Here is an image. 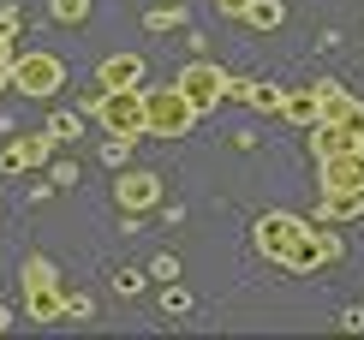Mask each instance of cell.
<instances>
[{
  "label": "cell",
  "mask_w": 364,
  "mask_h": 340,
  "mask_svg": "<svg viewBox=\"0 0 364 340\" xmlns=\"http://www.w3.org/2000/svg\"><path fill=\"white\" fill-rule=\"evenodd\" d=\"M48 12H54L60 24H78L84 12H90V0H48Z\"/></svg>",
  "instance_id": "cell-8"
},
{
  "label": "cell",
  "mask_w": 364,
  "mask_h": 340,
  "mask_svg": "<svg viewBox=\"0 0 364 340\" xmlns=\"http://www.w3.org/2000/svg\"><path fill=\"white\" fill-rule=\"evenodd\" d=\"M186 114H191V107L179 102V96H149V126H161V132H179V126H186Z\"/></svg>",
  "instance_id": "cell-5"
},
{
  "label": "cell",
  "mask_w": 364,
  "mask_h": 340,
  "mask_svg": "<svg viewBox=\"0 0 364 340\" xmlns=\"http://www.w3.org/2000/svg\"><path fill=\"white\" fill-rule=\"evenodd\" d=\"M48 149H54V132H30V137H12L6 144V156H0V167H36V161H48Z\"/></svg>",
  "instance_id": "cell-3"
},
{
  "label": "cell",
  "mask_w": 364,
  "mask_h": 340,
  "mask_svg": "<svg viewBox=\"0 0 364 340\" xmlns=\"http://www.w3.org/2000/svg\"><path fill=\"white\" fill-rule=\"evenodd\" d=\"M12 30H18V12H12V6H0V36H12Z\"/></svg>",
  "instance_id": "cell-11"
},
{
  "label": "cell",
  "mask_w": 364,
  "mask_h": 340,
  "mask_svg": "<svg viewBox=\"0 0 364 340\" xmlns=\"http://www.w3.org/2000/svg\"><path fill=\"white\" fill-rule=\"evenodd\" d=\"M24 292H30V317H54L60 311V292H54V269H48V262H42V257H30L24 262Z\"/></svg>",
  "instance_id": "cell-2"
},
{
  "label": "cell",
  "mask_w": 364,
  "mask_h": 340,
  "mask_svg": "<svg viewBox=\"0 0 364 340\" xmlns=\"http://www.w3.org/2000/svg\"><path fill=\"white\" fill-rule=\"evenodd\" d=\"M102 119H108L114 132H138L144 119H149V107H144L138 96H119V90H114V96L102 102Z\"/></svg>",
  "instance_id": "cell-4"
},
{
  "label": "cell",
  "mask_w": 364,
  "mask_h": 340,
  "mask_svg": "<svg viewBox=\"0 0 364 340\" xmlns=\"http://www.w3.org/2000/svg\"><path fill=\"white\" fill-rule=\"evenodd\" d=\"M132 78H138V66H132V60H108V66H102V84H108V90H126Z\"/></svg>",
  "instance_id": "cell-7"
},
{
  "label": "cell",
  "mask_w": 364,
  "mask_h": 340,
  "mask_svg": "<svg viewBox=\"0 0 364 340\" xmlns=\"http://www.w3.org/2000/svg\"><path fill=\"white\" fill-rule=\"evenodd\" d=\"M60 78H66V66H60L54 54H18V60H12V84H18L24 96H36V102L54 96Z\"/></svg>",
  "instance_id": "cell-1"
},
{
  "label": "cell",
  "mask_w": 364,
  "mask_h": 340,
  "mask_svg": "<svg viewBox=\"0 0 364 340\" xmlns=\"http://www.w3.org/2000/svg\"><path fill=\"white\" fill-rule=\"evenodd\" d=\"M0 329H6V304H0Z\"/></svg>",
  "instance_id": "cell-12"
},
{
  "label": "cell",
  "mask_w": 364,
  "mask_h": 340,
  "mask_svg": "<svg viewBox=\"0 0 364 340\" xmlns=\"http://www.w3.org/2000/svg\"><path fill=\"white\" fill-rule=\"evenodd\" d=\"M186 90H191L197 102H209V96L221 90V78H215V72H191V78H186Z\"/></svg>",
  "instance_id": "cell-9"
},
{
  "label": "cell",
  "mask_w": 364,
  "mask_h": 340,
  "mask_svg": "<svg viewBox=\"0 0 364 340\" xmlns=\"http://www.w3.org/2000/svg\"><path fill=\"white\" fill-rule=\"evenodd\" d=\"M12 60H18L12 54V36H0V84H12Z\"/></svg>",
  "instance_id": "cell-10"
},
{
  "label": "cell",
  "mask_w": 364,
  "mask_h": 340,
  "mask_svg": "<svg viewBox=\"0 0 364 340\" xmlns=\"http://www.w3.org/2000/svg\"><path fill=\"white\" fill-rule=\"evenodd\" d=\"M149 197H156V179H119V203H126V209H144L149 203Z\"/></svg>",
  "instance_id": "cell-6"
}]
</instances>
